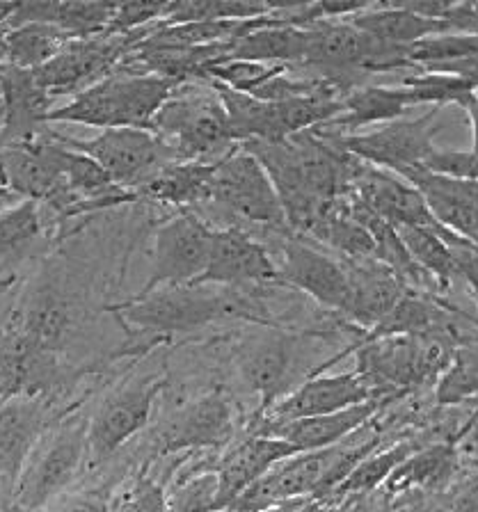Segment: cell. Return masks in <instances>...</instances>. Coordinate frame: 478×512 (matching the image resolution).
<instances>
[{
  "instance_id": "obj_36",
  "label": "cell",
  "mask_w": 478,
  "mask_h": 512,
  "mask_svg": "<svg viewBox=\"0 0 478 512\" xmlns=\"http://www.w3.org/2000/svg\"><path fill=\"white\" fill-rule=\"evenodd\" d=\"M44 512H115L113 496L101 490L62 494Z\"/></svg>"
},
{
  "instance_id": "obj_20",
  "label": "cell",
  "mask_w": 478,
  "mask_h": 512,
  "mask_svg": "<svg viewBox=\"0 0 478 512\" xmlns=\"http://www.w3.org/2000/svg\"><path fill=\"white\" fill-rule=\"evenodd\" d=\"M293 455H298L296 448L284 442V439L270 435H252L238 444L234 451L220 460L218 469H215L225 510H229L231 503L250 485L257 483L261 476H266L275 464L289 460Z\"/></svg>"
},
{
  "instance_id": "obj_33",
  "label": "cell",
  "mask_w": 478,
  "mask_h": 512,
  "mask_svg": "<svg viewBox=\"0 0 478 512\" xmlns=\"http://www.w3.org/2000/svg\"><path fill=\"white\" fill-rule=\"evenodd\" d=\"M170 512H227L215 471L197 474L170 496Z\"/></svg>"
},
{
  "instance_id": "obj_42",
  "label": "cell",
  "mask_w": 478,
  "mask_h": 512,
  "mask_svg": "<svg viewBox=\"0 0 478 512\" xmlns=\"http://www.w3.org/2000/svg\"><path fill=\"white\" fill-rule=\"evenodd\" d=\"M5 400H7V396L3 394V389H0V405H3V403H5Z\"/></svg>"
},
{
  "instance_id": "obj_16",
  "label": "cell",
  "mask_w": 478,
  "mask_h": 512,
  "mask_svg": "<svg viewBox=\"0 0 478 512\" xmlns=\"http://www.w3.org/2000/svg\"><path fill=\"white\" fill-rule=\"evenodd\" d=\"M0 147L42 138L49 131L53 96L37 83L35 71L0 64Z\"/></svg>"
},
{
  "instance_id": "obj_2",
  "label": "cell",
  "mask_w": 478,
  "mask_h": 512,
  "mask_svg": "<svg viewBox=\"0 0 478 512\" xmlns=\"http://www.w3.org/2000/svg\"><path fill=\"white\" fill-rule=\"evenodd\" d=\"M181 83L154 74L119 67L87 90L71 96L65 106L53 108L49 124H78L108 128H147L156 112Z\"/></svg>"
},
{
  "instance_id": "obj_17",
  "label": "cell",
  "mask_w": 478,
  "mask_h": 512,
  "mask_svg": "<svg viewBox=\"0 0 478 512\" xmlns=\"http://www.w3.org/2000/svg\"><path fill=\"white\" fill-rule=\"evenodd\" d=\"M0 181L21 202H46L62 181V147L51 128L37 140L0 147Z\"/></svg>"
},
{
  "instance_id": "obj_3",
  "label": "cell",
  "mask_w": 478,
  "mask_h": 512,
  "mask_svg": "<svg viewBox=\"0 0 478 512\" xmlns=\"http://www.w3.org/2000/svg\"><path fill=\"white\" fill-rule=\"evenodd\" d=\"M149 131L170 144L177 160L213 163L236 147L225 108L206 80L181 83L156 112Z\"/></svg>"
},
{
  "instance_id": "obj_26",
  "label": "cell",
  "mask_w": 478,
  "mask_h": 512,
  "mask_svg": "<svg viewBox=\"0 0 478 512\" xmlns=\"http://www.w3.org/2000/svg\"><path fill=\"white\" fill-rule=\"evenodd\" d=\"M398 238L421 272L433 277L437 284L449 288L458 277V263L453 247L446 243L449 231L446 229H426V227H396Z\"/></svg>"
},
{
  "instance_id": "obj_37",
  "label": "cell",
  "mask_w": 478,
  "mask_h": 512,
  "mask_svg": "<svg viewBox=\"0 0 478 512\" xmlns=\"http://www.w3.org/2000/svg\"><path fill=\"white\" fill-rule=\"evenodd\" d=\"M453 247V254H456V263H458V277H462L467 282V286L472 288V293L476 295L478 302V247L469 240H462L458 236H449L446 240Z\"/></svg>"
},
{
  "instance_id": "obj_5",
  "label": "cell",
  "mask_w": 478,
  "mask_h": 512,
  "mask_svg": "<svg viewBox=\"0 0 478 512\" xmlns=\"http://www.w3.org/2000/svg\"><path fill=\"white\" fill-rule=\"evenodd\" d=\"M51 135L65 147L92 158L113 183L131 192L140 190L163 167L177 163L170 144L147 128H108L87 140L71 138L55 128H51Z\"/></svg>"
},
{
  "instance_id": "obj_9",
  "label": "cell",
  "mask_w": 478,
  "mask_h": 512,
  "mask_svg": "<svg viewBox=\"0 0 478 512\" xmlns=\"http://www.w3.org/2000/svg\"><path fill=\"white\" fill-rule=\"evenodd\" d=\"M165 387L158 375L117 389L87 419V462L99 467L147 428L156 398Z\"/></svg>"
},
{
  "instance_id": "obj_38",
  "label": "cell",
  "mask_w": 478,
  "mask_h": 512,
  "mask_svg": "<svg viewBox=\"0 0 478 512\" xmlns=\"http://www.w3.org/2000/svg\"><path fill=\"white\" fill-rule=\"evenodd\" d=\"M19 202H21V199L17 195H12V192L5 188V183L0 181V213L7 211V208H12L14 204H19Z\"/></svg>"
},
{
  "instance_id": "obj_18",
  "label": "cell",
  "mask_w": 478,
  "mask_h": 512,
  "mask_svg": "<svg viewBox=\"0 0 478 512\" xmlns=\"http://www.w3.org/2000/svg\"><path fill=\"white\" fill-rule=\"evenodd\" d=\"M387 400L389 398H376L369 400V403L350 407V410L344 412L312 416V419L266 423V426H259L254 435H270L284 439V442H289L298 453L325 451V448L339 446L346 437L366 426V423L385 407Z\"/></svg>"
},
{
  "instance_id": "obj_10",
  "label": "cell",
  "mask_w": 478,
  "mask_h": 512,
  "mask_svg": "<svg viewBox=\"0 0 478 512\" xmlns=\"http://www.w3.org/2000/svg\"><path fill=\"white\" fill-rule=\"evenodd\" d=\"M298 336L282 330L280 325H264L245 334L236 343V368L248 389L259 396V410L254 419H261L289 382L296 359Z\"/></svg>"
},
{
  "instance_id": "obj_7",
  "label": "cell",
  "mask_w": 478,
  "mask_h": 512,
  "mask_svg": "<svg viewBox=\"0 0 478 512\" xmlns=\"http://www.w3.org/2000/svg\"><path fill=\"white\" fill-rule=\"evenodd\" d=\"M209 204L225 208L243 222L291 234L273 181L264 165L241 144L215 160Z\"/></svg>"
},
{
  "instance_id": "obj_41",
  "label": "cell",
  "mask_w": 478,
  "mask_h": 512,
  "mask_svg": "<svg viewBox=\"0 0 478 512\" xmlns=\"http://www.w3.org/2000/svg\"><path fill=\"white\" fill-rule=\"evenodd\" d=\"M0 512H17L12 506H0Z\"/></svg>"
},
{
  "instance_id": "obj_30",
  "label": "cell",
  "mask_w": 478,
  "mask_h": 512,
  "mask_svg": "<svg viewBox=\"0 0 478 512\" xmlns=\"http://www.w3.org/2000/svg\"><path fill=\"white\" fill-rule=\"evenodd\" d=\"M414 451H417V446L410 442H401L389 448H382L378 453H369L337 487H334L332 496L364 494L378 490V487L387 485V480L392 478L394 471L401 467Z\"/></svg>"
},
{
  "instance_id": "obj_11",
  "label": "cell",
  "mask_w": 478,
  "mask_h": 512,
  "mask_svg": "<svg viewBox=\"0 0 478 512\" xmlns=\"http://www.w3.org/2000/svg\"><path fill=\"white\" fill-rule=\"evenodd\" d=\"M53 423L51 405L44 396H12L0 405V506L12 503L23 467Z\"/></svg>"
},
{
  "instance_id": "obj_43",
  "label": "cell",
  "mask_w": 478,
  "mask_h": 512,
  "mask_svg": "<svg viewBox=\"0 0 478 512\" xmlns=\"http://www.w3.org/2000/svg\"><path fill=\"white\" fill-rule=\"evenodd\" d=\"M474 245H476V247H478V243H474Z\"/></svg>"
},
{
  "instance_id": "obj_14",
  "label": "cell",
  "mask_w": 478,
  "mask_h": 512,
  "mask_svg": "<svg viewBox=\"0 0 478 512\" xmlns=\"http://www.w3.org/2000/svg\"><path fill=\"white\" fill-rule=\"evenodd\" d=\"M277 268H280V284L309 295L325 309L339 314L344 311L350 291V277L344 263L289 234L282 243V263H277Z\"/></svg>"
},
{
  "instance_id": "obj_4",
  "label": "cell",
  "mask_w": 478,
  "mask_h": 512,
  "mask_svg": "<svg viewBox=\"0 0 478 512\" xmlns=\"http://www.w3.org/2000/svg\"><path fill=\"white\" fill-rule=\"evenodd\" d=\"M87 462V419L71 414L39 439L12 494L17 512H44L74 483Z\"/></svg>"
},
{
  "instance_id": "obj_8",
  "label": "cell",
  "mask_w": 478,
  "mask_h": 512,
  "mask_svg": "<svg viewBox=\"0 0 478 512\" xmlns=\"http://www.w3.org/2000/svg\"><path fill=\"white\" fill-rule=\"evenodd\" d=\"M213 231L195 211H181L163 222L154 236L149 277L135 295L165 286H193L209 263Z\"/></svg>"
},
{
  "instance_id": "obj_25",
  "label": "cell",
  "mask_w": 478,
  "mask_h": 512,
  "mask_svg": "<svg viewBox=\"0 0 478 512\" xmlns=\"http://www.w3.org/2000/svg\"><path fill=\"white\" fill-rule=\"evenodd\" d=\"M453 458H456L453 444H433L426 448H417V451L394 471L385 487L392 494L442 490L446 480L453 474Z\"/></svg>"
},
{
  "instance_id": "obj_1",
  "label": "cell",
  "mask_w": 478,
  "mask_h": 512,
  "mask_svg": "<svg viewBox=\"0 0 478 512\" xmlns=\"http://www.w3.org/2000/svg\"><path fill=\"white\" fill-rule=\"evenodd\" d=\"M252 288L165 286L110 304L108 311H113L124 327H138V332L154 336L156 343L225 320H243L254 327L277 325Z\"/></svg>"
},
{
  "instance_id": "obj_39",
  "label": "cell",
  "mask_w": 478,
  "mask_h": 512,
  "mask_svg": "<svg viewBox=\"0 0 478 512\" xmlns=\"http://www.w3.org/2000/svg\"><path fill=\"white\" fill-rule=\"evenodd\" d=\"M5 35H7V30L0 28V64H5V58H7V48H5Z\"/></svg>"
},
{
  "instance_id": "obj_34",
  "label": "cell",
  "mask_w": 478,
  "mask_h": 512,
  "mask_svg": "<svg viewBox=\"0 0 478 512\" xmlns=\"http://www.w3.org/2000/svg\"><path fill=\"white\" fill-rule=\"evenodd\" d=\"M115 512H170L165 485L149 474H140L115 506Z\"/></svg>"
},
{
  "instance_id": "obj_22",
  "label": "cell",
  "mask_w": 478,
  "mask_h": 512,
  "mask_svg": "<svg viewBox=\"0 0 478 512\" xmlns=\"http://www.w3.org/2000/svg\"><path fill=\"white\" fill-rule=\"evenodd\" d=\"M215 160H177L163 167L154 179L135 190L138 199H151L158 204L179 206L183 211H193L199 204L211 202Z\"/></svg>"
},
{
  "instance_id": "obj_40",
  "label": "cell",
  "mask_w": 478,
  "mask_h": 512,
  "mask_svg": "<svg viewBox=\"0 0 478 512\" xmlns=\"http://www.w3.org/2000/svg\"><path fill=\"white\" fill-rule=\"evenodd\" d=\"M424 512H453L451 506H428L424 508Z\"/></svg>"
},
{
  "instance_id": "obj_32",
  "label": "cell",
  "mask_w": 478,
  "mask_h": 512,
  "mask_svg": "<svg viewBox=\"0 0 478 512\" xmlns=\"http://www.w3.org/2000/svg\"><path fill=\"white\" fill-rule=\"evenodd\" d=\"M478 53V35H460V32H449V35L426 37L421 42L408 48L410 67L428 69L437 64H449L456 60H465L469 55Z\"/></svg>"
},
{
  "instance_id": "obj_28",
  "label": "cell",
  "mask_w": 478,
  "mask_h": 512,
  "mask_svg": "<svg viewBox=\"0 0 478 512\" xmlns=\"http://www.w3.org/2000/svg\"><path fill=\"white\" fill-rule=\"evenodd\" d=\"M275 5L250 3V0H177L167 3L161 26L211 21H252L268 16Z\"/></svg>"
},
{
  "instance_id": "obj_24",
  "label": "cell",
  "mask_w": 478,
  "mask_h": 512,
  "mask_svg": "<svg viewBox=\"0 0 478 512\" xmlns=\"http://www.w3.org/2000/svg\"><path fill=\"white\" fill-rule=\"evenodd\" d=\"M307 48V30L296 26H284L275 19V10L268 16L266 23L259 28L245 32L231 42L225 60H248L261 64H282L305 60Z\"/></svg>"
},
{
  "instance_id": "obj_23",
  "label": "cell",
  "mask_w": 478,
  "mask_h": 512,
  "mask_svg": "<svg viewBox=\"0 0 478 512\" xmlns=\"http://www.w3.org/2000/svg\"><path fill=\"white\" fill-rule=\"evenodd\" d=\"M346 21H350L357 30L366 32V35L378 39L382 44L403 48H410L412 44H417L426 37L449 35V32H453L446 19H426V16L405 10L398 3L369 5L366 10L357 12Z\"/></svg>"
},
{
  "instance_id": "obj_27",
  "label": "cell",
  "mask_w": 478,
  "mask_h": 512,
  "mask_svg": "<svg viewBox=\"0 0 478 512\" xmlns=\"http://www.w3.org/2000/svg\"><path fill=\"white\" fill-rule=\"evenodd\" d=\"M67 42H71V39L53 26H46V23H23V26L7 30L5 64L26 71H37L44 64H49Z\"/></svg>"
},
{
  "instance_id": "obj_35",
  "label": "cell",
  "mask_w": 478,
  "mask_h": 512,
  "mask_svg": "<svg viewBox=\"0 0 478 512\" xmlns=\"http://www.w3.org/2000/svg\"><path fill=\"white\" fill-rule=\"evenodd\" d=\"M167 3H124L117 5L106 35H129L163 21Z\"/></svg>"
},
{
  "instance_id": "obj_19",
  "label": "cell",
  "mask_w": 478,
  "mask_h": 512,
  "mask_svg": "<svg viewBox=\"0 0 478 512\" xmlns=\"http://www.w3.org/2000/svg\"><path fill=\"white\" fill-rule=\"evenodd\" d=\"M350 291L344 314L362 334L376 327L405 295L403 279L385 263H350Z\"/></svg>"
},
{
  "instance_id": "obj_31",
  "label": "cell",
  "mask_w": 478,
  "mask_h": 512,
  "mask_svg": "<svg viewBox=\"0 0 478 512\" xmlns=\"http://www.w3.org/2000/svg\"><path fill=\"white\" fill-rule=\"evenodd\" d=\"M478 398V346H458L449 366L435 380L437 405L451 407Z\"/></svg>"
},
{
  "instance_id": "obj_29",
  "label": "cell",
  "mask_w": 478,
  "mask_h": 512,
  "mask_svg": "<svg viewBox=\"0 0 478 512\" xmlns=\"http://www.w3.org/2000/svg\"><path fill=\"white\" fill-rule=\"evenodd\" d=\"M44 234V215L37 202H19L0 213V261L3 268L26 256Z\"/></svg>"
},
{
  "instance_id": "obj_15",
  "label": "cell",
  "mask_w": 478,
  "mask_h": 512,
  "mask_svg": "<svg viewBox=\"0 0 478 512\" xmlns=\"http://www.w3.org/2000/svg\"><path fill=\"white\" fill-rule=\"evenodd\" d=\"M236 421L234 410L225 394L213 391L193 403L183 405L167 419L161 430L158 444L161 453H181L199 451V448H220L234 439Z\"/></svg>"
},
{
  "instance_id": "obj_21",
  "label": "cell",
  "mask_w": 478,
  "mask_h": 512,
  "mask_svg": "<svg viewBox=\"0 0 478 512\" xmlns=\"http://www.w3.org/2000/svg\"><path fill=\"white\" fill-rule=\"evenodd\" d=\"M341 115L318 126V131L332 135H350L371 124H389L403 119L405 110L414 106L410 90L403 85L380 87L364 85L341 96Z\"/></svg>"
},
{
  "instance_id": "obj_13",
  "label": "cell",
  "mask_w": 478,
  "mask_h": 512,
  "mask_svg": "<svg viewBox=\"0 0 478 512\" xmlns=\"http://www.w3.org/2000/svg\"><path fill=\"white\" fill-rule=\"evenodd\" d=\"M280 284V268L259 240L238 227L215 229L209 263L193 286L252 288Z\"/></svg>"
},
{
  "instance_id": "obj_12",
  "label": "cell",
  "mask_w": 478,
  "mask_h": 512,
  "mask_svg": "<svg viewBox=\"0 0 478 512\" xmlns=\"http://www.w3.org/2000/svg\"><path fill=\"white\" fill-rule=\"evenodd\" d=\"M376 398H389L378 394L360 373H314L291 394L282 396L270 410L257 419L259 426L266 423H286L298 419H312L350 410V407L369 403Z\"/></svg>"
},
{
  "instance_id": "obj_6",
  "label": "cell",
  "mask_w": 478,
  "mask_h": 512,
  "mask_svg": "<svg viewBox=\"0 0 478 512\" xmlns=\"http://www.w3.org/2000/svg\"><path fill=\"white\" fill-rule=\"evenodd\" d=\"M442 108H430L426 115L414 119H396L382 124L376 131L332 135L314 128L318 138L328 140L339 151L364 165L376 167L382 172H392L398 179L414 167H424L426 160L435 154V119Z\"/></svg>"
}]
</instances>
